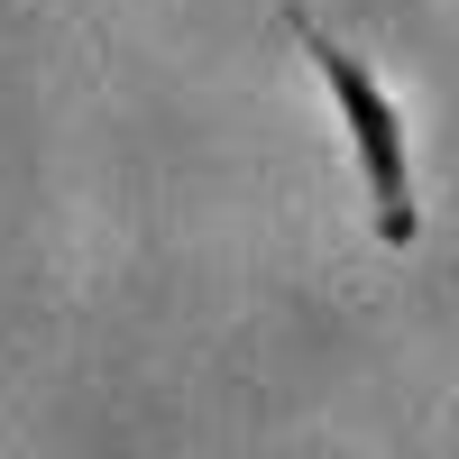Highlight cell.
Instances as JSON below:
<instances>
[{
  "label": "cell",
  "mask_w": 459,
  "mask_h": 459,
  "mask_svg": "<svg viewBox=\"0 0 459 459\" xmlns=\"http://www.w3.org/2000/svg\"><path fill=\"white\" fill-rule=\"evenodd\" d=\"M285 28H294V47L313 56V74L331 83V110H340V129H350V157H359V184H368V221H377V239H386V248H413V239H423V203H413L404 110L386 101V83H377V74L340 47L313 10H285Z\"/></svg>",
  "instance_id": "1"
}]
</instances>
